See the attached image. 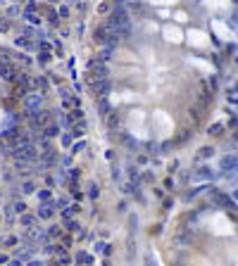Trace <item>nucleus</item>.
Returning a JSON list of instances; mask_svg holds the SVG:
<instances>
[{
    "mask_svg": "<svg viewBox=\"0 0 238 266\" xmlns=\"http://www.w3.org/2000/svg\"><path fill=\"white\" fill-rule=\"evenodd\" d=\"M17 157H22V159H36V150L31 145H22V147H17Z\"/></svg>",
    "mask_w": 238,
    "mask_h": 266,
    "instance_id": "nucleus-1",
    "label": "nucleus"
},
{
    "mask_svg": "<svg viewBox=\"0 0 238 266\" xmlns=\"http://www.w3.org/2000/svg\"><path fill=\"white\" fill-rule=\"evenodd\" d=\"M221 169L224 171H238V157H233V155L231 157H224L221 159Z\"/></svg>",
    "mask_w": 238,
    "mask_h": 266,
    "instance_id": "nucleus-2",
    "label": "nucleus"
},
{
    "mask_svg": "<svg viewBox=\"0 0 238 266\" xmlns=\"http://www.w3.org/2000/svg\"><path fill=\"white\" fill-rule=\"evenodd\" d=\"M107 88H110L107 79H105V81H93V90H95L98 95H105V93H107Z\"/></svg>",
    "mask_w": 238,
    "mask_h": 266,
    "instance_id": "nucleus-3",
    "label": "nucleus"
},
{
    "mask_svg": "<svg viewBox=\"0 0 238 266\" xmlns=\"http://www.w3.org/2000/svg\"><path fill=\"white\" fill-rule=\"evenodd\" d=\"M207 176L212 178V171H210V169H200V174H198L195 178H207Z\"/></svg>",
    "mask_w": 238,
    "mask_h": 266,
    "instance_id": "nucleus-4",
    "label": "nucleus"
}]
</instances>
